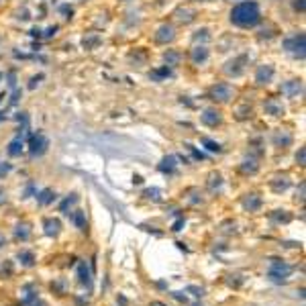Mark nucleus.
Here are the masks:
<instances>
[{
  "label": "nucleus",
  "mask_w": 306,
  "mask_h": 306,
  "mask_svg": "<svg viewBox=\"0 0 306 306\" xmlns=\"http://www.w3.org/2000/svg\"><path fill=\"white\" fill-rule=\"evenodd\" d=\"M202 122L204 124H208V127H217V124H221V121H223V117H221V112L217 110V108H206L202 112Z\"/></svg>",
  "instance_id": "nucleus-5"
},
{
  "label": "nucleus",
  "mask_w": 306,
  "mask_h": 306,
  "mask_svg": "<svg viewBox=\"0 0 306 306\" xmlns=\"http://www.w3.org/2000/svg\"><path fill=\"white\" fill-rule=\"evenodd\" d=\"M210 98L219 102H229L233 98V88L229 84H217L210 88Z\"/></svg>",
  "instance_id": "nucleus-3"
},
{
  "label": "nucleus",
  "mask_w": 306,
  "mask_h": 306,
  "mask_svg": "<svg viewBox=\"0 0 306 306\" xmlns=\"http://www.w3.org/2000/svg\"><path fill=\"white\" fill-rule=\"evenodd\" d=\"M282 90H284V94L288 98H296L298 94H302V82L300 80H290L288 84L282 86Z\"/></svg>",
  "instance_id": "nucleus-7"
},
{
  "label": "nucleus",
  "mask_w": 306,
  "mask_h": 306,
  "mask_svg": "<svg viewBox=\"0 0 306 306\" xmlns=\"http://www.w3.org/2000/svg\"><path fill=\"white\" fill-rule=\"evenodd\" d=\"M231 20L237 27L251 29L262 20V13H259L257 2H241L231 10Z\"/></svg>",
  "instance_id": "nucleus-1"
},
{
  "label": "nucleus",
  "mask_w": 306,
  "mask_h": 306,
  "mask_svg": "<svg viewBox=\"0 0 306 306\" xmlns=\"http://www.w3.org/2000/svg\"><path fill=\"white\" fill-rule=\"evenodd\" d=\"M155 39H157V43H169V41H174V27H169V25L160 27Z\"/></svg>",
  "instance_id": "nucleus-8"
},
{
  "label": "nucleus",
  "mask_w": 306,
  "mask_h": 306,
  "mask_svg": "<svg viewBox=\"0 0 306 306\" xmlns=\"http://www.w3.org/2000/svg\"><path fill=\"white\" fill-rule=\"evenodd\" d=\"M47 147H49V141L47 137H45L43 133H37V135H33L31 137V153L33 155H41L47 151Z\"/></svg>",
  "instance_id": "nucleus-4"
},
{
  "label": "nucleus",
  "mask_w": 306,
  "mask_h": 306,
  "mask_svg": "<svg viewBox=\"0 0 306 306\" xmlns=\"http://www.w3.org/2000/svg\"><path fill=\"white\" fill-rule=\"evenodd\" d=\"M204 145H208V149H210V151H221L219 143H212V141H208V139H204Z\"/></svg>",
  "instance_id": "nucleus-12"
},
{
  "label": "nucleus",
  "mask_w": 306,
  "mask_h": 306,
  "mask_svg": "<svg viewBox=\"0 0 306 306\" xmlns=\"http://www.w3.org/2000/svg\"><path fill=\"white\" fill-rule=\"evenodd\" d=\"M20 151H22V141H20V139H15L13 143L8 145V153H10V155H19Z\"/></svg>",
  "instance_id": "nucleus-11"
},
{
  "label": "nucleus",
  "mask_w": 306,
  "mask_h": 306,
  "mask_svg": "<svg viewBox=\"0 0 306 306\" xmlns=\"http://www.w3.org/2000/svg\"><path fill=\"white\" fill-rule=\"evenodd\" d=\"M206 58H208V51H206V47H194V51H192V60H194L196 63L206 61Z\"/></svg>",
  "instance_id": "nucleus-10"
},
{
  "label": "nucleus",
  "mask_w": 306,
  "mask_h": 306,
  "mask_svg": "<svg viewBox=\"0 0 306 306\" xmlns=\"http://www.w3.org/2000/svg\"><path fill=\"white\" fill-rule=\"evenodd\" d=\"M271 78H274V67H271V65H262L257 70V74H255V82L259 86H265V84L271 82Z\"/></svg>",
  "instance_id": "nucleus-6"
},
{
  "label": "nucleus",
  "mask_w": 306,
  "mask_h": 306,
  "mask_svg": "<svg viewBox=\"0 0 306 306\" xmlns=\"http://www.w3.org/2000/svg\"><path fill=\"white\" fill-rule=\"evenodd\" d=\"M265 110H267V115H274V117L284 115V106H282V102L276 100V98H271V100L265 102Z\"/></svg>",
  "instance_id": "nucleus-9"
},
{
  "label": "nucleus",
  "mask_w": 306,
  "mask_h": 306,
  "mask_svg": "<svg viewBox=\"0 0 306 306\" xmlns=\"http://www.w3.org/2000/svg\"><path fill=\"white\" fill-rule=\"evenodd\" d=\"M304 43H306L304 35H302V33H298V35H294V37H290V39L284 41V47H286L290 53L298 55V58H304V47H306Z\"/></svg>",
  "instance_id": "nucleus-2"
}]
</instances>
